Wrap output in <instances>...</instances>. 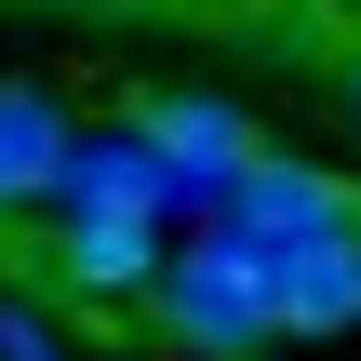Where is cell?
I'll list each match as a JSON object with an SVG mask.
<instances>
[{
  "label": "cell",
  "instance_id": "obj_1",
  "mask_svg": "<svg viewBox=\"0 0 361 361\" xmlns=\"http://www.w3.org/2000/svg\"><path fill=\"white\" fill-rule=\"evenodd\" d=\"M134 335L188 348V361H255V348H281V281H268L255 241H201V255L161 268V295L134 308Z\"/></svg>",
  "mask_w": 361,
  "mask_h": 361
},
{
  "label": "cell",
  "instance_id": "obj_2",
  "mask_svg": "<svg viewBox=\"0 0 361 361\" xmlns=\"http://www.w3.org/2000/svg\"><path fill=\"white\" fill-rule=\"evenodd\" d=\"M361 228V188L348 174H322V161H281V147H255L241 174H228V241H255V255H295V241H335Z\"/></svg>",
  "mask_w": 361,
  "mask_h": 361
},
{
  "label": "cell",
  "instance_id": "obj_3",
  "mask_svg": "<svg viewBox=\"0 0 361 361\" xmlns=\"http://www.w3.org/2000/svg\"><path fill=\"white\" fill-rule=\"evenodd\" d=\"M147 147H161V174H174V201H228V174L268 147L255 134V107H228V94H134L121 107Z\"/></svg>",
  "mask_w": 361,
  "mask_h": 361
},
{
  "label": "cell",
  "instance_id": "obj_4",
  "mask_svg": "<svg viewBox=\"0 0 361 361\" xmlns=\"http://www.w3.org/2000/svg\"><path fill=\"white\" fill-rule=\"evenodd\" d=\"M161 228L147 214H54V281L94 308V322H134L147 295H161Z\"/></svg>",
  "mask_w": 361,
  "mask_h": 361
},
{
  "label": "cell",
  "instance_id": "obj_5",
  "mask_svg": "<svg viewBox=\"0 0 361 361\" xmlns=\"http://www.w3.org/2000/svg\"><path fill=\"white\" fill-rule=\"evenodd\" d=\"M174 201V174H161V147L121 121V134H80L67 147V174H54V214H161Z\"/></svg>",
  "mask_w": 361,
  "mask_h": 361
},
{
  "label": "cell",
  "instance_id": "obj_6",
  "mask_svg": "<svg viewBox=\"0 0 361 361\" xmlns=\"http://www.w3.org/2000/svg\"><path fill=\"white\" fill-rule=\"evenodd\" d=\"M67 147H80V121H67V107H54L40 80H0V228H13L27 201H54Z\"/></svg>",
  "mask_w": 361,
  "mask_h": 361
},
{
  "label": "cell",
  "instance_id": "obj_7",
  "mask_svg": "<svg viewBox=\"0 0 361 361\" xmlns=\"http://www.w3.org/2000/svg\"><path fill=\"white\" fill-rule=\"evenodd\" d=\"M268 281H281V335H348L361 322V228L268 255Z\"/></svg>",
  "mask_w": 361,
  "mask_h": 361
},
{
  "label": "cell",
  "instance_id": "obj_8",
  "mask_svg": "<svg viewBox=\"0 0 361 361\" xmlns=\"http://www.w3.org/2000/svg\"><path fill=\"white\" fill-rule=\"evenodd\" d=\"M0 361H80V348L54 335V308H13V295H0Z\"/></svg>",
  "mask_w": 361,
  "mask_h": 361
},
{
  "label": "cell",
  "instance_id": "obj_9",
  "mask_svg": "<svg viewBox=\"0 0 361 361\" xmlns=\"http://www.w3.org/2000/svg\"><path fill=\"white\" fill-rule=\"evenodd\" d=\"M322 94H335V121H348V134H361V27H348V40H335V80H322Z\"/></svg>",
  "mask_w": 361,
  "mask_h": 361
}]
</instances>
